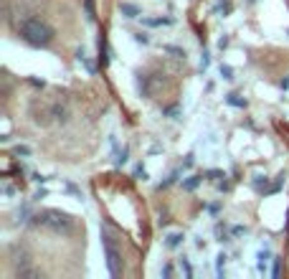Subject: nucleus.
Returning <instances> with one entry per match:
<instances>
[{"label":"nucleus","mask_w":289,"mask_h":279,"mask_svg":"<svg viewBox=\"0 0 289 279\" xmlns=\"http://www.w3.org/2000/svg\"><path fill=\"white\" fill-rule=\"evenodd\" d=\"M18 36L33 49H46L54 41V28L36 15H28L18 23Z\"/></svg>","instance_id":"obj_1"},{"label":"nucleus","mask_w":289,"mask_h":279,"mask_svg":"<svg viewBox=\"0 0 289 279\" xmlns=\"http://www.w3.org/2000/svg\"><path fill=\"white\" fill-rule=\"evenodd\" d=\"M31 223H33V226H41V228H46V231H51V233H58V236H69V233H74V219L69 216V213L56 211V208H46V211L33 213Z\"/></svg>","instance_id":"obj_2"},{"label":"nucleus","mask_w":289,"mask_h":279,"mask_svg":"<svg viewBox=\"0 0 289 279\" xmlns=\"http://www.w3.org/2000/svg\"><path fill=\"white\" fill-rule=\"evenodd\" d=\"M102 249H104V259H107V269L112 277H119L122 274V254L115 244V239L109 236V231L102 228Z\"/></svg>","instance_id":"obj_3"},{"label":"nucleus","mask_w":289,"mask_h":279,"mask_svg":"<svg viewBox=\"0 0 289 279\" xmlns=\"http://www.w3.org/2000/svg\"><path fill=\"white\" fill-rule=\"evenodd\" d=\"M163 74H140L137 76V89H140V94L142 97H155V92H158V87L163 84V79H160Z\"/></svg>","instance_id":"obj_4"},{"label":"nucleus","mask_w":289,"mask_h":279,"mask_svg":"<svg viewBox=\"0 0 289 279\" xmlns=\"http://www.w3.org/2000/svg\"><path fill=\"white\" fill-rule=\"evenodd\" d=\"M183 241H185V236L180 233V231H173V233H168L165 236V249H177V246H183Z\"/></svg>","instance_id":"obj_5"},{"label":"nucleus","mask_w":289,"mask_h":279,"mask_svg":"<svg viewBox=\"0 0 289 279\" xmlns=\"http://www.w3.org/2000/svg\"><path fill=\"white\" fill-rule=\"evenodd\" d=\"M224 99H226V104H229V107H236V110H246V107H249V102H246V99H243L241 94H236V92H231V94H226Z\"/></svg>","instance_id":"obj_6"},{"label":"nucleus","mask_w":289,"mask_h":279,"mask_svg":"<svg viewBox=\"0 0 289 279\" xmlns=\"http://www.w3.org/2000/svg\"><path fill=\"white\" fill-rule=\"evenodd\" d=\"M163 51H165V54H170V56H173V58H177V61H185V58H188L185 49L175 46V44H165V46H163Z\"/></svg>","instance_id":"obj_7"},{"label":"nucleus","mask_w":289,"mask_h":279,"mask_svg":"<svg viewBox=\"0 0 289 279\" xmlns=\"http://www.w3.org/2000/svg\"><path fill=\"white\" fill-rule=\"evenodd\" d=\"M49 114H51L56 122H66V119H69V110H66V107H61V104H54L51 110H49Z\"/></svg>","instance_id":"obj_8"},{"label":"nucleus","mask_w":289,"mask_h":279,"mask_svg":"<svg viewBox=\"0 0 289 279\" xmlns=\"http://www.w3.org/2000/svg\"><path fill=\"white\" fill-rule=\"evenodd\" d=\"M269 259H272V254H269V251H259V256H256V272H259V274H266Z\"/></svg>","instance_id":"obj_9"},{"label":"nucleus","mask_w":289,"mask_h":279,"mask_svg":"<svg viewBox=\"0 0 289 279\" xmlns=\"http://www.w3.org/2000/svg\"><path fill=\"white\" fill-rule=\"evenodd\" d=\"M119 13L124 18H140V8L135 3H119Z\"/></svg>","instance_id":"obj_10"},{"label":"nucleus","mask_w":289,"mask_h":279,"mask_svg":"<svg viewBox=\"0 0 289 279\" xmlns=\"http://www.w3.org/2000/svg\"><path fill=\"white\" fill-rule=\"evenodd\" d=\"M206 180V175H190V178H185L183 180V190H188V193H193L198 185H201Z\"/></svg>","instance_id":"obj_11"},{"label":"nucleus","mask_w":289,"mask_h":279,"mask_svg":"<svg viewBox=\"0 0 289 279\" xmlns=\"http://www.w3.org/2000/svg\"><path fill=\"white\" fill-rule=\"evenodd\" d=\"M142 23L147 28H155V26H173L175 20L173 18H142Z\"/></svg>","instance_id":"obj_12"},{"label":"nucleus","mask_w":289,"mask_h":279,"mask_svg":"<svg viewBox=\"0 0 289 279\" xmlns=\"http://www.w3.org/2000/svg\"><path fill=\"white\" fill-rule=\"evenodd\" d=\"M76 58H79V63H81V66H84V69H86L89 74H94V71H97V66H94V63H92V61H89V56L84 54V49H79V54H76Z\"/></svg>","instance_id":"obj_13"},{"label":"nucleus","mask_w":289,"mask_h":279,"mask_svg":"<svg viewBox=\"0 0 289 279\" xmlns=\"http://www.w3.org/2000/svg\"><path fill=\"white\" fill-rule=\"evenodd\" d=\"M180 173H183V167H180V170H173V173H170V175H168V178H165V180L158 185V188H160V190H165V188L175 185V183H177V178H180Z\"/></svg>","instance_id":"obj_14"},{"label":"nucleus","mask_w":289,"mask_h":279,"mask_svg":"<svg viewBox=\"0 0 289 279\" xmlns=\"http://www.w3.org/2000/svg\"><path fill=\"white\" fill-rule=\"evenodd\" d=\"M226 262H229V256L221 251L218 256H216V272H218V277L224 279V274H226Z\"/></svg>","instance_id":"obj_15"},{"label":"nucleus","mask_w":289,"mask_h":279,"mask_svg":"<svg viewBox=\"0 0 289 279\" xmlns=\"http://www.w3.org/2000/svg\"><path fill=\"white\" fill-rule=\"evenodd\" d=\"M99 63H102V66H107V63H109V49H107V38L104 36L99 41Z\"/></svg>","instance_id":"obj_16"},{"label":"nucleus","mask_w":289,"mask_h":279,"mask_svg":"<svg viewBox=\"0 0 289 279\" xmlns=\"http://www.w3.org/2000/svg\"><path fill=\"white\" fill-rule=\"evenodd\" d=\"M163 114L170 117V119H180L183 110H180V104H170V107H165V110H163Z\"/></svg>","instance_id":"obj_17"},{"label":"nucleus","mask_w":289,"mask_h":279,"mask_svg":"<svg viewBox=\"0 0 289 279\" xmlns=\"http://www.w3.org/2000/svg\"><path fill=\"white\" fill-rule=\"evenodd\" d=\"M206 180H211V183H218V180H224L226 178V173H224V170H216V167H211V170H206Z\"/></svg>","instance_id":"obj_18"},{"label":"nucleus","mask_w":289,"mask_h":279,"mask_svg":"<svg viewBox=\"0 0 289 279\" xmlns=\"http://www.w3.org/2000/svg\"><path fill=\"white\" fill-rule=\"evenodd\" d=\"M266 183H269V178H266V175H256L251 185H254L259 193H264V196H266V190H269V188H266Z\"/></svg>","instance_id":"obj_19"},{"label":"nucleus","mask_w":289,"mask_h":279,"mask_svg":"<svg viewBox=\"0 0 289 279\" xmlns=\"http://www.w3.org/2000/svg\"><path fill=\"white\" fill-rule=\"evenodd\" d=\"M218 74H221V79H224V81H233V69L229 66V63H221Z\"/></svg>","instance_id":"obj_20"},{"label":"nucleus","mask_w":289,"mask_h":279,"mask_svg":"<svg viewBox=\"0 0 289 279\" xmlns=\"http://www.w3.org/2000/svg\"><path fill=\"white\" fill-rule=\"evenodd\" d=\"M33 216H31V206H23V208H20L18 211V223H28Z\"/></svg>","instance_id":"obj_21"},{"label":"nucleus","mask_w":289,"mask_h":279,"mask_svg":"<svg viewBox=\"0 0 289 279\" xmlns=\"http://www.w3.org/2000/svg\"><path fill=\"white\" fill-rule=\"evenodd\" d=\"M127 158H129V150H127V147H122V150H117V158H115V165H117V167H122V165L127 163Z\"/></svg>","instance_id":"obj_22"},{"label":"nucleus","mask_w":289,"mask_h":279,"mask_svg":"<svg viewBox=\"0 0 289 279\" xmlns=\"http://www.w3.org/2000/svg\"><path fill=\"white\" fill-rule=\"evenodd\" d=\"M213 13H224V15H229V13H231V0H218V5H216Z\"/></svg>","instance_id":"obj_23"},{"label":"nucleus","mask_w":289,"mask_h":279,"mask_svg":"<svg viewBox=\"0 0 289 279\" xmlns=\"http://www.w3.org/2000/svg\"><path fill=\"white\" fill-rule=\"evenodd\" d=\"M13 153H15L18 158H31V147H28V145H15Z\"/></svg>","instance_id":"obj_24"},{"label":"nucleus","mask_w":289,"mask_h":279,"mask_svg":"<svg viewBox=\"0 0 289 279\" xmlns=\"http://www.w3.org/2000/svg\"><path fill=\"white\" fill-rule=\"evenodd\" d=\"M216 236H218V241H221V244L231 241V239H229V233H226V226H221V223L216 226Z\"/></svg>","instance_id":"obj_25"},{"label":"nucleus","mask_w":289,"mask_h":279,"mask_svg":"<svg viewBox=\"0 0 289 279\" xmlns=\"http://www.w3.org/2000/svg\"><path fill=\"white\" fill-rule=\"evenodd\" d=\"M180 269H183V274H185L188 279L193 277V264H190V262L185 259V256H183V259H180Z\"/></svg>","instance_id":"obj_26"},{"label":"nucleus","mask_w":289,"mask_h":279,"mask_svg":"<svg viewBox=\"0 0 289 279\" xmlns=\"http://www.w3.org/2000/svg\"><path fill=\"white\" fill-rule=\"evenodd\" d=\"M160 274H163L165 279H170V277L175 274V267H173V262H165V264H163V269H160Z\"/></svg>","instance_id":"obj_27"},{"label":"nucleus","mask_w":289,"mask_h":279,"mask_svg":"<svg viewBox=\"0 0 289 279\" xmlns=\"http://www.w3.org/2000/svg\"><path fill=\"white\" fill-rule=\"evenodd\" d=\"M135 44H142V46H147V44H150V33H145V31L135 33Z\"/></svg>","instance_id":"obj_28"},{"label":"nucleus","mask_w":289,"mask_h":279,"mask_svg":"<svg viewBox=\"0 0 289 279\" xmlns=\"http://www.w3.org/2000/svg\"><path fill=\"white\" fill-rule=\"evenodd\" d=\"M84 8H86V18L89 20H94L97 15H94V5H92V0H84Z\"/></svg>","instance_id":"obj_29"},{"label":"nucleus","mask_w":289,"mask_h":279,"mask_svg":"<svg viewBox=\"0 0 289 279\" xmlns=\"http://www.w3.org/2000/svg\"><path fill=\"white\" fill-rule=\"evenodd\" d=\"M135 178H137V180H147L150 175H147V170H145L142 165H137V167H135Z\"/></svg>","instance_id":"obj_30"},{"label":"nucleus","mask_w":289,"mask_h":279,"mask_svg":"<svg viewBox=\"0 0 289 279\" xmlns=\"http://www.w3.org/2000/svg\"><path fill=\"white\" fill-rule=\"evenodd\" d=\"M193 163H195V155L190 153V155H185V160H183V170H190L193 167Z\"/></svg>","instance_id":"obj_31"},{"label":"nucleus","mask_w":289,"mask_h":279,"mask_svg":"<svg viewBox=\"0 0 289 279\" xmlns=\"http://www.w3.org/2000/svg\"><path fill=\"white\" fill-rule=\"evenodd\" d=\"M211 66V56H208V51H203V58H201V71H206Z\"/></svg>","instance_id":"obj_32"},{"label":"nucleus","mask_w":289,"mask_h":279,"mask_svg":"<svg viewBox=\"0 0 289 279\" xmlns=\"http://www.w3.org/2000/svg\"><path fill=\"white\" fill-rule=\"evenodd\" d=\"M246 231H249L246 226H231V236H243Z\"/></svg>","instance_id":"obj_33"},{"label":"nucleus","mask_w":289,"mask_h":279,"mask_svg":"<svg viewBox=\"0 0 289 279\" xmlns=\"http://www.w3.org/2000/svg\"><path fill=\"white\" fill-rule=\"evenodd\" d=\"M28 84H33L36 89H43V87H46V81H43V79H36V76H31V79H28Z\"/></svg>","instance_id":"obj_34"},{"label":"nucleus","mask_w":289,"mask_h":279,"mask_svg":"<svg viewBox=\"0 0 289 279\" xmlns=\"http://www.w3.org/2000/svg\"><path fill=\"white\" fill-rule=\"evenodd\" d=\"M279 264H282V259H279V256H274V267H272V277H279Z\"/></svg>","instance_id":"obj_35"},{"label":"nucleus","mask_w":289,"mask_h":279,"mask_svg":"<svg viewBox=\"0 0 289 279\" xmlns=\"http://www.w3.org/2000/svg\"><path fill=\"white\" fill-rule=\"evenodd\" d=\"M216 185H218V190H221V193H226V190H229V188H231V185H229V180H226V178H224V180H218V183H216Z\"/></svg>","instance_id":"obj_36"},{"label":"nucleus","mask_w":289,"mask_h":279,"mask_svg":"<svg viewBox=\"0 0 289 279\" xmlns=\"http://www.w3.org/2000/svg\"><path fill=\"white\" fill-rule=\"evenodd\" d=\"M31 180H33V183H41V185H43V183H49V178H46V175H41V173H36Z\"/></svg>","instance_id":"obj_37"},{"label":"nucleus","mask_w":289,"mask_h":279,"mask_svg":"<svg viewBox=\"0 0 289 279\" xmlns=\"http://www.w3.org/2000/svg\"><path fill=\"white\" fill-rule=\"evenodd\" d=\"M208 213H213V216H216V213H221V203H211L208 206Z\"/></svg>","instance_id":"obj_38"},{"label":"nucleus","mask_w":289,"mask_h":279,"mask_svg":"<svg viewBox=\"0 0 289 279\" xmlns=\"http://www.w3.org/2000/svg\"><path fill=\"white\" fill-rule=\"evenodd\" d=\"M218 49H221V51H224V49H229V36H224V38L218 41Z\"/></svg>","instance_id":"obj_39"},{"label":"nucleus","mask_w":289,"mask_h":279,"mask_svg":"<svg viewBox=\"0 0 289 279\" xmlns=\"http://www.w3.org/2000/svg\"><path fill=\"white\" fill-rule=\"evenodd\" d=\"M3 190H5V196H13V193H15V188H13V185H5Z\"/></svg>","instance_id":"obj_40"}]
</instances>
